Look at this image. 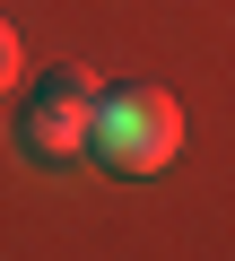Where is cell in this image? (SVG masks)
Here are the masks:
<instances>
[{
	"label": "cell",
	"mask_w": 235,
	"mask_h": 261,
	"mask_svg": "<svg viewBox=\"0 0 235 261\" xmlns=\"http://www.w3.org/2000/svg\"><path fill=\"white\" fill-rule=\"evenodd\" d=\"M174 148H183V105L166 96V87H96V122H87V157L105 166V174H122V183H140V174H166L174 166Z\"/></svg>",
	"instance_id": "6da1fadb"
},
{
	"label": "cell",
	"mask_w": 235,
	"mask_h": 261,
	"mask_svg": "<svg viewBox=\"0 0 235 261\" xmlns=\"http://www.w3.org/2000/svg\"><path fill=\"white\" fill-rule=\"evenodd\" d=\"M87 122H96V79L87 70H44L18 105V148L35 166H70V157H87Z\"/></svg>",
	"instance_id": "7a4b0ae2"
},
{
	"label": "cell",
	"mask_w": 235,
	"mask_h": 261,
	"mask_svg": "<svg viewBox=\"0 0 235 261\" xmlns=\"http://www.w3.org/2000/svg\"><path fill=\"white\" fill-rule=\"evenodd\" d=\"M0 87H18V27L0 18Z\"/></svg>",
	"instance_id": "3957f363"
}]
</instances>
